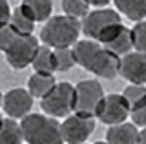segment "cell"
Listing matches in <instances>:
<instances>
[{
  "mask_svg": "<svg viewBox=\"0 0 146 144\" xmlns=\"http://www.w3.org/2000/svg\"><path fill=\"white\" fill-rule=\"evenodd\" d=\"M75 60L80 67L86 71L97 75L102 79H113L119 75V66H121V57L106 49L102 44L95 42L91 38L79 40L73 46Z\"/></svg>",
  "mask_w": 146,
  "mask_h": 144,
  "instance_id": "cell-1",
  "label": "cell"
},
{
  "mask_svg": "<svg viewBox=\"0 0 146 144\" xmlns=\"http://www.w3.org/2000/svg\"><path fill=\"white\" fill-rule=\"evenodd\" d=\"M80 33V20L68 15H51L44 22V28L40 31V40L44 42V46H49L51 49L73 48L79 42Z\"/></svg>",
  "mask_w": 146,
  "mask_h": 144,
  "instance_id": "cell-2",
  "label": "cell"
},
{
  "mask_svg": "<svg viewBox=\"0 0 146 144\" xmlns=\"http://www.w3.org/2000/svg\"><path fill=\"white\" fill-rule=\"evenodd\" d=\"M80 26H82V33L88 38L102 44V46H106L110 40L122 29L124 24H122V20H121V15H119L115 9L99 7V9H95V11H90L88 15L82 18Z\"/></svg>",
  "mask_w": 146,
  "mask_h": 144,
  "instance_id": "cell-3",
  "label": "cell"
},
{
  "mask_svg": "<svg viewBox=\"0 0 146 144\" xmlns=\"http://www.w3.org/2000/svg\"><path fill=\"white\" fill-rule=\"evenodd\" d=\"M20 128L27 144H64L57 119L42 113H27L20 119Z\"/></svg>",
  "mask_w": 146,
  "mask_h": 144,
  "instance_id": "cell-4",
  "label": "cell"
},
{
  "mask_svg": "<svg viewBox=\"0 0 146 144\" xmlns=\"http://www.w3.org/2000/svg\"><path fill=\"white\" fill-rule=\"evenodd\" d=\"M40 100L44 115H49L53 119H64L71 115L75 108V86L70 82H57L51 91Z\"/></svg>",
  "mask_w": 146,
  "mask_h": 144,
  "instance_id": "cell-5",
  "label": "cell"
},
{
  "mask_svg": "<svg viewBox=\"0 0 146 144\" xmlns=\"http://www.w3.org/2000/svg\"><path fill=\"white\" fill-rule=\"evenodd\" d=\"M104 100V89L99 80H80L75 86V108L73 113L97 119L99 108Z\"/></svg>",
  "mask_w": 146,
  "mask_h": 144,
  "instance_id": "cell-6",
  "label": "cell"
},
{
  "mask_svg": "<svg viewBox=\"0 0 146 144\" xmlns=\"http://www.w3.org/2000/svg\"><path fill=\"white\" fill-rule=\"evenodd\" d=\"M38 38L35 35H17L13 44L9 46L4 55L9 67L13 69H24L33 62V58L38 51Z\"/></svg>",
  "mask_w": 146,
  "mask_h": 144,
  "instance_id": "cell-7",
  "label": "cell"
},
{
  "mask_svg": "<svg viewBox=\"0 0 146 144\" xmlns=\"http://www.w3.org/2000/svg\"><path fill=\"white\" fill-rule=\"evenodd\" d=\"M95 129V119L82 117L77 113H71L64 117L60 122V133L64 144H82L88 141V137Z\"/></svg>",
  "mask_w": 146,
  "mask_h": 144,
  "instance_id": "cell-8",
  "label": "cell"
},
{
  "mask_svg": "<svg viewBox=\"0 0 146 144\" xmlns=\"http://www.w3.org/2000/svg\"><path fill=\"white\" fill-rule=\"evenodd\" d=\"M97 119L108 126L126 122V119H130V106L124 100V97L119 95V93L104 95V100L99 108Z\"/></svg>",
  "mask_w": 146,
  "mask_h": 144,
  "instance_id": "cell-9",
  "label": "cell"
},
{
  "mask_svg": "<svg viewBox=\"0 0 146 144\" xmlns=\"http://www.w3.org/2000/svg\"><path fill=\"white\" fill-rule=\"evenodd\" d=\"M119 75L130 84H146V53L130 51L122 55Z\"/></svg>",
  "mask_w": 146,
  "mask_h": 144,
  "instance_id": "cell-10",
  "label": "cell"
},
{
  "mask_svg": "<svg viewBox=\"0 0 146 144\" xmlns=\"http://www.w3.org/2000/svg\"><path fill=\"white\" fill-rule=\"evenodd\" d=\"M4 111L7 113V117L11 119H24L27 113H31V108H33V97L31 93L24 88H15L9 89L4 95Z\"/></svg>",
  "mask_w": 146,
  "mask_h": 144,
  "instance_id": "cell-11",
  "label": "cell"
},
{
  "mask_svg": "<svg viewBox=\"0 0 146 144\" xmlns=\"http://www.w3.org/2000/svg\"><path fill=\"white\" fill-rule=\"evenodd\" d=\"M137 141H139V129L133 122L113 124L106 131L108 144H137Z\"/></svg>",
  "mask_w": 146,
  "mask_h": 144,
  "instance_id": "cell-12",
  "label": "cell"
},
{
  "mask_svg": "<svg viewBox=\"0 0 146 144\" xmlns=\"http://www.w3.org/2000/svg\"><path fill=\"white\" fill-rule=\"evenodd\" d=\"M115 4V11L124 15L126 18L139 22L146 18V0H111Z\"/></svg>",
  "mask_w": 146,
  "mask_h": 144,
  "instance_id": "cell-13",
  "label": "cell"
},
{
  "mask_svg": "<svg viewBox=\"0 0 146 144\" xmlns=\"http://www.w3.org/2000/svg\"><path fill=\"white\" fill-rule=\"evenodd\" d=\"M55 84H57V80H55L53 75L35 73V75L29 77V80H27V91L31 93L33 98H42L51 91V88Z\"/></svg>",
  "mask_w": 146,
  "mask_h": 144,
  "instance_id": "cell-14",
  "label": "cell"
},
{
  "mask_svg": "<svg viewBox=\"0 0 146 144\" xmlns=\"http://www.w3.org/2000/svg\"><path fill=\"white\" fill-rule=\"evenodd\" d=\"M9 28H11L13 31H17L18 35H33V31H35V18L22 6H18L15 11H11Z\"/></svg>",
  "mask_w": 146,
  "mask_h": 144,
  "instance_id": "cell-15",
  "label": "cell"
},
{
  "mask_svg": "<svg viewBox=\"0 0 146 144\" xmlns=\"http://www.w3.org/2000/svg\"><path fill=\"white\" fill-rule=\"evenodd\" d=\"M35 73H44V75H53L57 71V66H55V55L53 49L49 46H40L36 55L31 62Z\"/></svg>",
  "mask_w": 146,
  "mask_h": 144,
  "instance_id": "cell-16",
  "label": "cell"
},
{
  "mask_svg": "<svg viewBox=\"0 0 146 144\" xmlns=\"http://www.w3.org/2000/svg\"><path fill=\"white\" fill-rule=\"evenodd\" d=\"M0 144H24V133H22L20 122L17 119H2L0 124Z\"/></svg>",
  "mask_w": 146,
  "mask_h": 144,
  "instance_id": "cell-17",
  "label": "cell"
},
{
  "mask_svg": "<svg viewBox=\"0 0 146 144\" xmlns=\"http://www.w3.org/2000/svg\"><path fill=\"white\" fill-rule=\"evenodd\" d=\"M24 9L35 18V22H46L53 13V0H22Z\"/></svg>",
  "mask_w": 146,
  "mask_h": 144,
  "instance_id": "cell-18",
  "label": "cell"
},
{
  "mask_svg": "<svg viewBox=\"0 0 146 144\" xmlns=\"http://www.w3.org/2000/svg\"><path fill=\"white\" fill-rule=\"evenodd\" d=\"M106 49H110L111 53H115V55L122 57L126 55V53H130L131 49H133V40H131V29L126 28V26H122V29L119 31V33L113 37L110 42L104 46Z\"/></svg>",
  "mask_w": 146,
  "mask_h": 144,
  "instance_id": "cell-19",
  "label": "cell"
},
{
  "mask_svg": "<svg viewBox=\"0 0 146 144\" xmlns=\"http://www.w3.org/2000/svg\"><path fill=\"white\" fill-rule=\"evenodd\" d=\"M122 97L130 106V113L133 110H137L143 102L146 100V86L144 84H130L128 88H124Z\"/></svg>",
  "mask_w": 146,
  "mask_h": 144,
  "instance_id": "cell-20",
  "label": "cell"
},
{
  "mask_svg": "<svg viewBox=\"0 0 146 144\" xmlns=\"http://www.w3.org/2000/svg\"><path fill=\"white\" fill-rule=\"evenodd\" d=\"M53 55H55L57 71H70L77 64L73 48H57V49H53Z\"/></svg>",
  "mask_w": 146,
  "mask_h": 144,
  "instance_id": "cell-21",
  "label": "cell"
},
{
  "mask_svg": "<svg viewBox=\"0 0 146 144\" xmlns=\"http://www.w3.org/2000/svg\"><path fill=\"white\" fill-rule=\"evenodd\" d=\"M62 9L64 15L80 20L90 13V2L88 0H62Z\"/></svg>",
  "mask_w": 146,
  "mask_h": 144,
  "instance_id": "cell-22",
  "label": "cell"
},
{
  "mask_svg": "<svg viewBox=\"0 0 146 144\" xmlns=\"http://www.w3.org/2000/svg\"><path fill=\"white\" fill-rule=\"evenodd\" d=\"M131 40H133V49L141 53H146V18L139 20L131 28Z\"/></svg>",
  "mask_w": 146,
  "mask_h": 144,
  "instance_id": "cell-23",
  "label": "cell"
},
{
  "mask_svg": "<svg viewBox=\"0 0 146 144\" xmlns=\"http://www.w3.org/2000/svg\"><path fill=\"white\" fill-rule=\"evenodd\" d=\"M17 31H13L9 26H6V28L0 29V51H6V49L13 44V40L17 38Z\"/></svg>",
  "mask_w": 146,
  "mask_h": 144,
  "instance_id": "cell-24",
  "label": "cell"
},
{
  "mask_svg": "<svg viewBox=\"0 0 146 144\" xmlns=\"http://www.w3.org/2000/svg\"><path fill=\"white\" fill-rule=\"evenodd\" d=\"M130 117L133 119V124H135V126H141V128H144V126H146V100H144L139 108H137V110L131 111Z\"/></svg>",
  "mask_w": 146,
  "mask_h": 144,
  "instance_id": "cell-25",
  "label": "cell"
},
{
  "mask_svg": "<svg viewBox=\"0 0 146 144\" xmlns=\"http://www.w3.org/2000/svg\"><path fill=\"white\" fill-rule=\"evenodd\" d=\"M9 20H11V7L7 0H0V29L9 26Z\"/></svg>",
  "mask_w": 146,
  "mask_h": 144,
  "instance_id": "cell-26",
  "label": "cell"
},
{
  "mask_svg": "<svg viewBox=\"0 0 146 144\" xmlns=\"http://www.w3.org/2000/svg\"><path fill=\"white\" fill-rule=\"evenodd\" d=\"M88 2H90V6H95L99 9V7H106L111 0H88Z\"/></svg>",
  "mask_w": 146,
  "mask_h": 144,
  "instance_id": "cell-27",
  "label": "cell"
},
{
  "mask_svg": "<svg viewBox=\"0 0 146 144\" xmlns=\"http://www.w3.org/2000/svg\"><path fill=\"white\" fill-rule=\"evenodd\" d=\"M137 144H146V126L139 131V141H137Z\"/></svg>",
  "mask_w": 146,
  "mask_h": 144,
  "instance_id": "cell-28",
  "label": "cell"
},
{
  "mask_svg": "<svg viewBox=\"0 0 146 144\" xmlns=\"http://www.w3.org/2000/svg\"><path fill=\"white\" fill-rule=\"evenodd\" d=\"M2 104H4V95L0 93V108H2Z\"/></svg>",
  "mask_w": 146,
  "mask_h": 144,
  "instance_id": "cell-29",
  "label": "cell"
},
{
  "mask_svg": "<svg viewBox=\"0 0 146 144\" xmlns=\"http://www.w3.org/2000/svg\"><path fill=\"white\" fill-rule=\"evenodd\" d=\"M93 144H108L106 141H97V142H93Z\"/></svg>",
  "mask_w": 146,
  "mask_h": 144,
  "instance_id": "cell-30",
  "label": "cell"
},
{
  "mask_svg": "<svg viewBox=\"0 0 146 144\" xmlns=\"http://www.w3.org/2000/svg\"><path fill=\"white\" fill-rule=\"evenodd\" d=\"M0 124H2V115H0Z\"/></svg>",
  "mask_w": 146,
  "mask_h": 144,
  "instance_id": "cell-31",
  "label": "cell"
},
{
  "mask_svg": "<svg viewBox=\"0 0 146 144\" xmlns=\"http://www.w3.org/2000/svg\"><path fill=\"white\" fill-rule=\"evenodd\" d=\"M82 144H86V142H82Z\"/></svg>",
  "mask_w": 146,
  "mask_h": 144,
  "instance_id": "cell-32",
  "label": "cell"
}]
</instances>
